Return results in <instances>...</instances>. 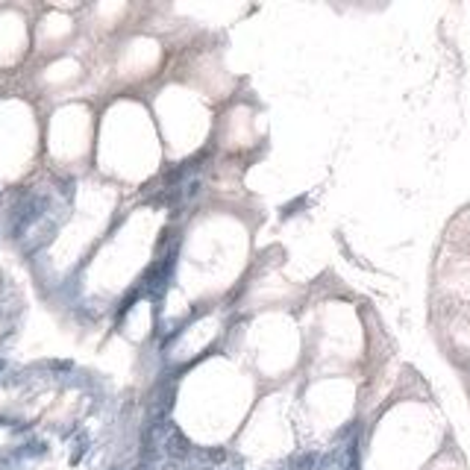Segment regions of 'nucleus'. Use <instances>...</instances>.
I'll return each mask as SVG.
<instances>
[{
  "label": "nucleus",
  "instance_id": "nucleus-1",
  "mask_svg": "<svg viewBox=\"0 0 470 470\" xmlns=\"http://www.w3.org/2000/svg\"><path fill=\"white\" fill-rule=\"evenodd\" d=\"M44 209H47V200H44V197H32V200H29V203L18 212V218H15V223H12V235H15V238H21V235H24V229H26V226H32V223L44 215Z\"/></svg>",
  "mask_w": 470,
  "mask_h": 470
},
{
  "label": "nucleus",
  "instance_id": "nucleus-2",
  "mask_svg": "<svg viewBox=\"0 0 470 470\" xmlns=\"http://www.w3.org/2000/svg\"><path fill=\"white\" fill-rule=\"evenodd\" d=\"M165 450H168V456H171V459L182 462V459L188 456V441H185V435H182V432H176V429H171V435H168V444H165Z\"/></svg>",
  "mask_w": 470,
  "mask_h": 470
},
{
  "label": "nucleus",
  "instance_id": "nucleus-3",
  "mask_svg": "<svg viewBox=\"0 0 470 470\" xmlns=\"http://www.w3.org/2000/svg\"><path fill=\"white\" fill-rule=\"evenodd\" d=\"M315 459H318L315 453H309V456H303V459H300V470H312V468H315Z\"/></svg>",
  "mask_w": 470,
  "mask_h": 470
}]
</instances>
